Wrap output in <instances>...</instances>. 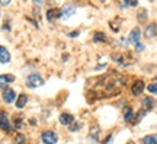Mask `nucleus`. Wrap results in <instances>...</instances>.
Segmentation results:
<instances>
[{
    "label": "nucleus",
    "instance_id": "obj_1",
    "mask_svg": "<svg viewBox=\"0 0 157 144\" xmlns=\"http://www.w3.org/2000/svg\"><path fill=\"white\" fill-rule=\"evenodd\" d=\"M41 138H42V141L45 144H56L58 141V137H57V134L54 131H45V133H42Z\"/></svg>",
    "mask_w": 157,
    "mask_h": 144
},
{
    "label": "nucleus",
    "instance_id": "obj_2",
    "mask_svg": "<svg viewBox=\"0 0 157 144\" xmlns=\"http://www.w3.org/2000/svg\"><path fill=\"white\" fill-rule=\"evenodd\" d=\"M26 84H28L29 88H39L42 84V77L39 74H31L26 79Z\"/></svg>",
    "mask_w": 157,
    "mask_h": 144
},
{
    "label": "nucleus",
    "instance_id": "obj_3",
    "mask_svg": "<svg viewBox=\"0 0 157 144\" xmlns=\"http://www.w3.org/2000/svg\"><path fill=\"white\" fill-rule=\"evenodd\" d=\"M15 99H16V95H15V92L12 89H5L3 90V100L6 103H12Z\"/></svg>",
    "mask_w": 157,
    "mask_h": 144
},
{
    "label": "nucleus",
    "instance_id": "obj_4",
    "mask_svg": "<svg viewBox=\"0 0 157 144\" xmlns=\"http://www.w3.org/2000/svg\"><path fill=\"white\" fill-rule=\"evenodd\" d=\"M144 88H146L144 82H143V80H137V82L132 84V95H135V96L141 95L143 93V90H144Z\"/></svg>",
    "mask_w": 157,
    "mask_h": 144
},
{
    "label": "nucleus",
    "instance_id": "obj_5",
    "mask_svg": "<svg viewBox=\"0 0 157 144\" xmlns=\"http://www.w3.org/2000/svg\"><path fill=\"white\" fill-rule=\"evenodd\" d=\"M58 18H61V10L60 9H50V10L47 12L48 22H52L54 19H58Z\"/></svg>",
    "mask_w": 157,
    "mask_h": 144
},
{
    "label": "nucleus",
    "instance_id": "obj_6",
    "mask_svg": "<svg viewBox=\"0 0 157 144\" xmlns=\"http://www.w3.org/2000/svg\"><path fill=\"white\" fill-rule=\"evenodd\" d=\"M0 125H2V130L10 131V124H9V119H7L6 112H2V114H0Z\"/></svg>",
    "mask_w": 157,
    "mask_h": 144
},
{
    "label": "nucleus",
    "instance_id": "obj_7",
    "mask_svg": "<svg viewBox=\"0 0 157 144\" xmlns=\"http://www.w3.org/2000/svg\"><path fill=\"white\" fill-rule=\"evenodd\" d=\"M74 12L76 10H74L73 6H67V7H64V9L61 10V18H60V19H61V21H66V19H68L71 15H74Z\"/></svg>",
    "mask_w": 157,
    "mask_h": 144
},
{
    "label": "nucleus",
    "instance_id": "obj_8",
    "mask_svg": "<svg viewBox=\"0 0 157 144\" xmlns=\"http://www.w3.org/2000/svg\"><path fill=\"white\" fill-rule=\"evenodd\" d=\"M156 33H157V25L156 23H150L146 28V33H144V35H146L147 38H153Z\"/></svg>",
    "mask_w": 157,
    "mask_h": 144
},
{
    "label": "nucleus",
    "instance_id": "obj_9",
    "mask_svg": "<svg viewBox=\"0 0 157 144\" xmlns=\"http://www.w3.org/2000/svg\"><path fill=\"white\" fill-rule=\"evenodd\" d=\"M74 121V116L70 115V114H61L60 115V122H61L63 125H68V124H71Z\"/></svg>",
    "mask_w": 157,
    "mask_h": 144
},
{
    "label": "nucleus",
    "instance_id": "obj_10",
    "mask_svg": "<svg viewBox=\"0 0 157 144\" xmlns=\"http://www.w3.org/2000/svg\"><path fill=\"white\" fill-rule=\"evenodd\" d=\"M10 60V54H9V51L6 50L5 47H0V61L5 64L7 61Z\"/></svg>",
    "mask_w": 157,
    "mask_h": 144
},
{
    "label": "nucleus",
    "instance_id": "obj_11",
    "mask_svg": "<svg viewBox=\"0 0 157 144\" xmlns=\"http://www.w3.org/2000/svg\"><path fill=\"white\" fill-rule=\"evenodd\" d=\"M26 103H28V96H26V95H19V98L16 99V108L17 109H22Z\"/></svg>",
    "mask_w": 157,
    "mask_h": 144
},
{
    "label": "nucleus",
    "instance_id": "obj_12",
    "mask_svg": "<svg viewBox=\"0 0 157 144\" xmlns=\"http://www.w3.org/2000/svg\"><path fill=\"white\" fill-rule=\"evenodd\" d=\"M138 39H140V29L134 28L132 31H131V33H129V41H131L132 44H137Z\"/></svg>",
    "mask_w": 157,
    "mask_h": 144
},
{
    "label": "nucleus",
    "instance_id": "obj_13",
    "mask_svg": "<svg viewBox=\"0 0 157 144\" xmlns=\"http://www.w3.org/2000/svg\"><path fill=\"white\" fill-rule=\"evenodd\" d=\"M153 106H154V100L151 99V98H144L143 99V111H150Z\"/></svg>",
    "mask_w": 157,
    "mask_h": 144
},
{
    "label": "nucleus",
    "instance_id": "obj_14",
    "mask_svg": "<svg viewBox=\"0 0 157 144\" xmlns=\"http://www.w3.org/2000/svg\"><path fill=\"white\" fill-rule=\"evenodd\" d=\"M144 144H157V134H153V135H147L144 137Z\"/></svg>",
    "mask_w": 157,
    "mask_h": 144
},
{
    "label": "nucleus",
    "instance_id": "obj_15",
    "mask_svg": "<svg viewBox=\"0 0 157 144\" xmlns=\"http://www.w3.org/2000/svg\"><path fill=\"white\" fill-rule=\"evenodd\" d=\"M0 79H2V88H3V90H5V84L6 83H12V82L15 80V77H13V76H10V74H9V76L3 74Z\"/></svg>",
    "mask_w": 157,
    "mask_h": 144
},
{
    "label": "nucleus",
    "instance_id": "obj_16",
    "mask_svg": "<svg viewBox=\"0 0 157 144\" xmlns=\"http://www.w3.org/2000/svg\"><path fill=\"white\" fill-rule=\"evenodd\" d=\"M105 33L103 32H96L95 33V37H93V41H95V42H103V41H105Z\"/></svg>",
    "mask_w": 157,
    "mask_h": 144
},
{
    "label": "nucleus",
    "instance_id": "obj_17",
    "mask_svg": "<svg viewBox=\"0 0 157 144\" xmlns=\"http://www.w3.org/2000/svg\"><path fill=\"white\" fill-rule=\"evenodd\" d=\"M132 115H134V114H132V109H131V108H127L125 112H124V119H125L127 122H129L131 121V118H132Z\"/></svg>",
    "mask_w": 157,
    "mask_h": 144
},
{
    "label": "nucleus",
    "instance_id": "obj_18",
    "mask_svg": "<svg viewBox=\"0 0 157 144\" xmlns=\"http://www.w3.org/2000/svg\"><path fill=\"white\" fill-rule=\"evenodd\" d=\"M23 143H25V135H22V134H19L15 138V141H13V144H23Z\"/></svg>",
    "mask_w": 157,
    "mask_h": 144
},
{
    "label": "nucleus",
    "instance_id": "obj_19",
    "mask_svg": "<svg viewBox=\"0 0 157 144\" xmlns=\"http://www.w3.org/2000/svg\"><path fill=\"white\" fill-rule=\"evenodd\" d=\"M148 92H151V93L157 95V83H151V84H148Z\"/></svg>",
    "mask_w": 157,
    "mask_h": 144
},
{
    "label": "nucleus",
    "instance_id": "obj_20",
    "mask_svg": "<svg viewBox=\"0 0 157 144\" xmlns=\"http://www.w3.org/2000/svg\"><path fill=\"white\" fill-rule=\"evenodd\" d=\"M135 48H137L138 51L144 50V47H143V44H141V42H137V44H135Z\"/></svg>",
    "mask_w": 157,
    "mask_h": 144
},
{
    "label": "nucleus",
    "instance_id": "obj_21",
    "mask_svg": "<svg viewBox=\"0 0 157 144\" xmlns=\"http://www.w3.org/2000/svg\"><path fill=\"white\" fill-rule=\"evenodd\" d=\"M78 128H80V124H74L73 127L70 128V131H76V130H78Z\"/></svg>",
    "mask_w": 157,
    "mask_h": 144
},
{
    "label": "nucleus",
    "instance_id": "obj_22",
    "mask_svg": "<svg viewBox=\"0 0 157 144\" xmlns=\"http://www.w3.org/2000/svg\"><path fill=\"white\" fill-rule=\"evenodd\" d=\"M137 5H138L137 2H129V7H135Z\"/></svg>",
    "mask_w": 157,
    "mask_h": 144
},
{
    "label": "nucleus",
    "instance_id": "obj_23",
    "mask_svg": "<svg viewBox=\"0 0 157 144\" xmlns=\"http://www.w3.org/2000/svg\"><path fill=\"white\" fill-rule=\"evenodd\" d=\"M77 35H78V31H74V32L70 33V37H77Z\"/></svg>",
    "mask_w": 157,
    "mask_h": 144
},
{
    "label": "nucleus",
    "instance_id": "obj_24",
    "mask_svg": "<svg viewBox=\"0 0 157 144\" xmlns=\"http://www.w3.org/2000/svg\"><path fill=\"white\" fill-rule=\"evenodd\" d=\"M127 144H135V143H134V141H128V143H127Z\"/></svg>",
    "mask_w": 157,
    "mask_h": 144
}]
</instances>
